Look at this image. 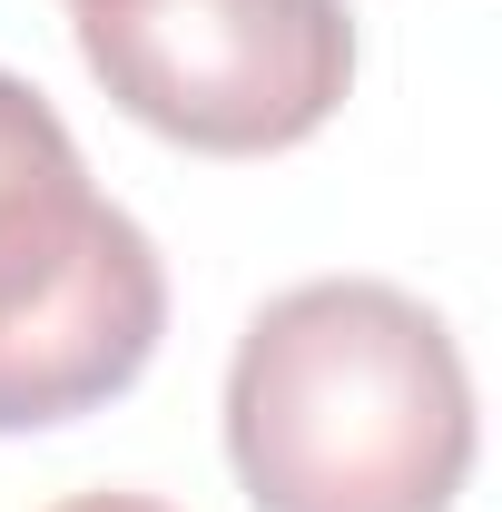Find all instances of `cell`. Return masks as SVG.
Returning <instances> with one entry per match:
<instances>
[{
  "mask_svg": "<svg viewBox=\"0 0 502 512\" xmlns=\"http://www.w3.org/2000/svg\"><path fill=\"white\" fill-rule=\"evenodd\" d=\"M227 463L256 512H453L473 473L453 325L384 276L286 286L237 335Z\"/></svg>",
  "mask_w": 502,
  "mask_h": 512,
  "instance_id": "obj_1",
  "label": "cell"
},
{
  "mask_svg": "<svg viewBox=\"0 0 502 512\" xmlns=\"http://www.w3.org/2000/svg\"><path fill=\"white\" fill-rule=\"evenodd\" d=\"M168 335V266L148 227L79 168L60 109L0 69V434L99 414Z\"/></svg>",
  "mask_w": 502,
  "mask_h": 512,
  "instance_id": "obj_2",
  "label": "cell"
},
{
  "mask_svg": "<svg viewBox=\"0 0 502 512\" xmlns=\"http://www.w3.org/2000/svg\"><path fill=\"white\" fill-rule=\"evenodd\" d=\"M79 60L138 128L197 158H266L345 109L355 20L345 0H99Z\"/></svg>",
  "mask_w": 502,
  "mask_h": 512,
  "instance_id": "obj_3",
  "label": "cell"
},
{
  "mask_svg": "<svg viewBox=\"0 0 502 512\" xmlns=\"http://www.w3.org/2000/svg\"><path fill=\"white\" fill-rule=\"evenodd\" d=\"M60 512H168V503H148V493H79V503H60Z\"/></svg>",
  "mask_w": 502,
  "mask_h": 512,
  "instance_id": "obj_4",
  "label": "cell"
},
{
  "mask_svg": "<svg viewBox=\"0 0 502 512\" xmlns=\"http://www.w3.org/2000/svg\"><path fill=\"white\" fill-rule=\"evenodd\" d=\"M79 10H99V0H79Z\"/></svg>",
  "mask_w": 502,
  "mask_h": 512,
  "instance_id": "obj_5",
  "label": "cell"
}]
</instances>
